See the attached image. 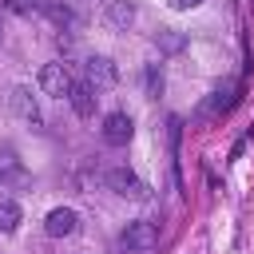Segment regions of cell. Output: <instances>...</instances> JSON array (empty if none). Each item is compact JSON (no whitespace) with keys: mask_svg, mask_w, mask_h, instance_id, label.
<instances>
[{"mask_svg":"<svg viewBox=\"0 0 254 254\" xmlns=\"http://www.w3.org/2000/svg\"><path fill=\"white\" fill-rule=\"evenodd\" d=\"M103 179H107V187H111L119 198H135V202L151 198V187H147V183H143L135 171H127V167H111Z\"/></svg>","mask_w":254,"mask_h":254,"instance_id":"cell-1","label":"cell"},{"mask_svg":"<svg viewBox=\"0 0 254 254\" xmlns=\"http://www.w3.org/2000/svg\"><path fill=\"white\" fill-rule=\"evenodd\" d=\"M234 103H238V79H226V83H222V87H214V91H210V99L198 107V119H218V115H226Z\"/></svg>","mask_w":254,"mask_h":254,"instance_id":"cell-2","label":"cell"},{"mask_svg":"<svg viewBox=\"0 0 254 254\" xmlns=\"http://www.w3.org/2000/svg\"><path fill=\"white\" fill-rule=\"evenodd\" d=\"M103 143H111V147H127L131 143V135H135V123H131V115L127 111H111V115H103Z\"/></svg>","mask_w":254,"mask_h":254,"instance_id":"cell-3","label":"cell"},{"mask_svg":"<svg viewBox=\"0 0 254 254\" xmlns=\"http://www.w3.org/2000/svg\"><path fill=\"white\" fill-rule=\"evenodd\" d=\"M155 242H159V226L155 222H127L123 234H119L123 250H151Z\"/></svg>","mask_w":254,"mask_h":254,"instance_id":"cell-4","label":"cell"},{"mask_svg":"<svg viewBox=\"0 0 254 254\" xmlns=\"http://www.w3.org/2000/svg\"><path fill=\"white\" fill-rule=\"evenodd\" d=\"M71 83H75V79L67 75V67H64V64H44V67H40V87H44V95L67 99Z\"/></svg>","mask_w":254,"mask_h":254,"instance_id":"cell-5","label":"cell"},{"mask_svg":"<svg viewBox=\"0 0 254 254\" xmlns=\"http://www.w3.org/2000/svg\"><path fill=\"white\" fill-rule=\"evenodd\" d=\"M75 230H79V214H75L71 206L48 210V218H44V234H48V238H71Z\"/></svg>","mask_w":254,"mask_h":254,"instance_id":"cell-6","label":"cell"},{"mask_svg":"<svg viewBox=\"0 0 254 254\" xmlns=\"http://www.w3.org/2000/svg\"><path fill=\"white\" fill-rule=\"evenodd\" d=\"M83 79H87L91 87H115V83H119V71H115V64H111L107 56H91V60L83 64Z\"/></svg>","mask_w":254,"mask_h":254,"instance_id":"cell-7","label":"cell"},{"mask_svg":"<svg viewBox=\"0 0 254 254\" xmlns=\"http://www.w3.org/2000/svg\"><path fill=\"white\" fill-rule=\"evenodd\" d=\"M95 99H99V95H95V87H91L87 79H75L71 91H67V103H71V111H75L79 119H91V115H95Z\"/></svg>","mask_w":254,"mask_h":254,"instance_id":"cell-8","label":"cell"},{"mask_svg":"<svg viewBox=\"0 0 254 254\" xmlns=\"http://www.w3.org/2000/svg\"><path fill=\"white\" fill-rule=\"evenodd\" d=\"M12 111L20 119H28V123H40V103L32 99L28 87H12Z\"/></svg>","mask_w":254,"mask_h":254,"instance_id":"cell-9","label":"cell"},{"mask_svg":"<svg viewBox=\"0 0 254 254\" xmlns=\"http://www.w3.org/2000/svg\"><path fill=\"white\" fill-rule=\"evenodd\" d=\"M32 183V175L12 159V163H4V171H0V190H20V187H28Z\"/></svg>","mask_w":254,"mask_h":254,"instance_id":"cell-10","label":"cell"},{"mask_svg":"<svg viewBox=\"0 0 254 254\" xmlns=\"http://www.w3.org/2000/svg\"><path fill=\"white\" fill-rule=\"evenodd\" d=\"M107 20L115 28H131L135 24V4L131 0H107Z\"/></svg>","mask_w":254,"mask_h":254,"instance_id":"cell-11","label":"cell"},{"mask_svg":"<svg viewBox=\"0 0 254 254\" xmlns=\"http://www.w3.org/2000/svg\"><path fill=\"white\" fill-rule=\"evenodd\" d=\"M143 87H147V99H159L163 95V67L159 64H147L143 67Z\"/></svg>","mask_w":254,"mask_h":254,"instance_id":"cell-12","label":"cell"},{"mask_svg":"<svg viewBox=\"0 0 254 254\" xmlns=\"http://www.w3.org/2000/svg\"><path fill=\"white\" fill-rule=\"evenodd\" d=\"M20 226V206L12 198H0V234H12Z\"/></svg>","mask_w":254,"mask_h":254,"instance_id":"cell-13","label":"cell"},{"mask_svg":"<svg viewBox=\"0 0 254 254\" xmlns=\"http://www.w3.org/2000/svg\"><path fill=\"white\" fill-rule=\"evenodd\" d=\"M155 44H159L163 52H171V56H175V52H183V48H187V36H183V32H159V36H155Z\"/></svg>","mask_w":254,"mask_h":254,"instance_id":"cell-14","label":"cell"},{"mask_svg":"<svg viewBox=\"0 0 254 254\" xmlns=\"http://www.w3.org/2000/svg\"><path fill=\"white\" fill-rule=\"evenodd\" d=\"M52 20H56V24H60V28H75V12H71V8H67V4H60V8H56V12H52Z\"/></svg>","mask_w":254,"mask_h":254,"instance_id":"cell-15","label":"cell"},{"mask_svg":"<svg viewBox=\"0 0 254 254\" xmlns=\"http://www.w3.org/2000/svg\"><path fill=\"white\" fill-rule=\"evenodd\" d=\"M24 8H36V12H44V16H52V12L60 8V0H24Z\"/></svg>","mask_w":254,"mask_h":254,"instance_id":"cell-16","label":"cell"},{"mask_svg":"<svg viewBox=\"0 0 254 254\" xmlns=\"http://www.w3.org/2000/svg\"><path fill=\"white\" fill-rule=\"evenodd\" d=\"M167 4H171L175 12H190V8H198L202 0H167Z\"/></svg>","mask_w":254,"mask_h":254,"instance_id":"cell-17","label":"cell"},{"mask_svg":"<svg viewBox=\"0 0 254 254\" xmlns=\"http://www.w3.org/2000/svg\"><path fill=\"white\" fill-rule=\"evenodd\" d=\"M0 40H4V24H0Z\"/></svg>","mask_w":254,"mask_h":254,"instance_id":"cell-18","label":"cell"}]
</instances>
